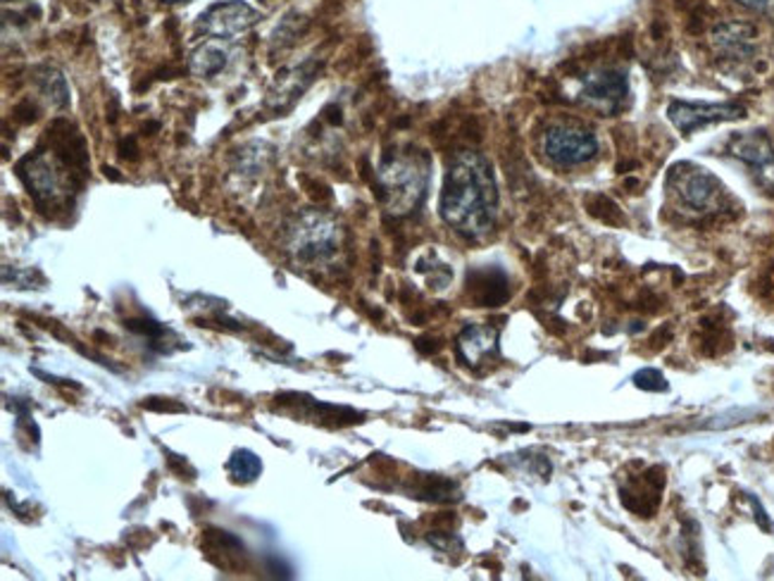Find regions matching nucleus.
Here are the masks:
<instances>
[{"instance_id": "1", "label": "nucleus", "mask_w": 774, "mask_h": 581, "mask_svg": "<svg viewBox=\"0 0 774 581\" xmlns=\"http://www.w3.org/2000/svg\"><path fill=\"white\" fill-rule=\"evenodd\" d=\"M15 172L46 217L68 215L88 179V146L74 122L58 118L48 124L41 144L17 162Z\"/></svg>"}, {"instance_id": "2", "label": "nucleus", "mask_w": 774, "mask_h": 581, "mask_svg": "<svg viewBox=\"0 0 774 581\" xmlns=\"http://www.w3.org/2000/svg\"><path fill=\"white\" fill-rule=\"evenodd\" d=\"M444 222L464 239H482L496 225L498 189L496 177L482 153L460 150L450 160L442 191Z\"/></svg>"}, {"instance_id": "3", "label": "nucleus", "mask_w": 774, "mask_h": 581, "mask_svg": "<svg viewBox=\"0 0 774 581\" xmlns=\"http://www.w3.org/2000/svg\"><path fill=\"white\" fill-rule=\"evenodd\" d=\"M430 186V158L422 150L386 153L377 172V198L389 213L403 217L415 213Z\"/></svg>"}, {"instance_id": "4", "label": "nucleus", "mask_w": 774, "mask_h": 581, "mask_svg": "<svg viewBox=\"0 0 774 581\" xmlns=\"http://www.w3.org/2000/svg\"><path fill=\"white\" fill-rule=\"evenodd\" d=\"M341 231L331 217L322 213H303L287 229V251L295 263L319 265L339 253Z\"/></svg>"}, {"instance_id": "5", "label": "nucleus", "mask_w": 774, "mask_h": 581, "mask_svg": "<svg viewBox=\"0 0 774 581\" xmlns=\"http://www.w3.org/2000/svg\"><path fill=\"white\" fill-rule=\"evenodd\" d=\"M669 186L677 191L679 201L696 213H713L725 203V186L719 179L689 162H679L669 170Z\"/></svg>"}, {"instance_id": "6", "label": "nucleus", "mask_w": 774, "mask_h": 581, "mask_svg": "<svg viewBox=\"0 0 774 581\" xmlns=\"http://www.w3.org/2000/svg\"><path fill=\"white\" fill-rule=\"evenodd\" d=\"M546 158L558 167L586 165L598 155V138L593 132L577 124L551 126L544 138Z\"/></svg>"}, {"instance_id": "7", "label": "nucleus", "mask_w": 774, "mask_h": 581, "mask_svg": "<svg viewBox=\"0 0 774 581\" xmlns=\"http://www.w3.org/2000/svg\"><path fill=\"white\" fill-rule=\"evenodd\" d=\"M667 118L684 136H691L699 129L717 122H734L746 118L741 102H687L673 100L667 108Z\"/></svg>"}, {"instance_id": "8", "label": "nucleus", "mask_w": 774, "mask_h": 581, "mask_svg": "<svg viewBox=\"0 0 774 581\" xmlns=\"http://www.w3.org/2000/svg\"><path fill=\"white\" fill-rule=\"evenodd\" d=\"M729 153L753 172L760 189L774 193V146L765 132H746L731 136Z\"/></svg>"}, {"instance_id": "9", "label": "nucleus", "mask_w": 774, "mask_h": 581, "mask_svg": "<svg viewBox=\"0 0 774 581\" xmlns=\"http://www.w3.org/2000/svg\"><path fill=\"white\" fill-rule=\"evenodd\" d=\"M261 15L243 0H227V3H217L208 8L198 17V32L205 36L217 38H231L237 34L249 32L253 24H257Z\"/></svg>"}, {"instance_id": "10", "label": "nucleus", "mask_w": 774, "mask_h": 581, "mask_svg": "<svg viewBox=\"0 0 774 581\" xmlns=\"http://www.w3.org/2000/svg\"><path fill=\"white\" fill-rule=\"evenodd\" d=\"M468 295L476 307H498L510 299V279L500 267H474L468 273Z\"/></svg>"}, {"instance_id": "11", "label": "nucleus", "mask_w": 774, "mask_h": 581, "mask_svg": "<svg viewBox=\"0 0 774 581\" xmlns=\"http://www.w3.org/2000/svg\"><path fill=\"white\" fill-rule=\"evenodd\" d=\"M317 72H319V62L307 60V62L299 64V68L283 70L281 74H277V82H275L273 92H269L267 106H273L277 112L291 110L293 102L301 98V94L310 84H313Z\"/></svg>"}, {"instance_id": "12", "label": "nucleus", "mask_w": 774, "mask_h": 581, "mask_svg": "<svg viewBox=\"0 0 774 581\" xmlns=\"http://www.w3.org/2000/svg\"><path fill=\"white\" fill-rule=\"evenodd\" d=\"M458 358L468 367H480L498 355V329L492 325H468L456 341Z\"/></svg>"}, {"instance_id": "13", "label": "nucleus", "mask_w": 774, "mask_h": 581, "mask_svg": "<svg viewBox=\"0 0 774 581\" xmlns=\"http://www.w3.org/2000/svg\"><path fill=\"white\" fill-rule=\"evenodd\" d=\"M713 44L725 56L734 60H746L755 53V29L743 22L717 24L713 32Z\"/></svg>"}, {"instance_id": "14", "label": "nucleus", "mask_w": 774, "mask_h": 581, "mask_svg": "<svg viewBox=\"0 0 774 581\" xmlns=\"http://www.w3.org/2000/svg\"><path fill=\"white\" fill-rule=\"evenodd\" d=\"M627 96V76L617 70H605L593 74L584 86V98L603 106L605 110H617Z\"/></svg>"}, {"instance_id": "15", "label": "nucleus", "mask_w": 774, "mask_h": 581, "mask_svg": "<svg viewBox=\"0 0 774 581\" xmlns=\"http://www.w3.org/2000/svg\"><path fill=\"white\" fill-rule=\"evenodd\" d=\"M32 80L38 86L41 96L50 102V106L58 108V110H64L70 106V86L56 68H48V64H44V68H36L32 72Z\"/></svg>"}, {"instance_id": "16", "label": "nucleus", "mask_w": 774, "mask_h": 581, "mask_svg": "<svg viewBox=\"0 0 774 581\" xmlns=\"http://www.w3.org/2000/svg\"><path fill=\"white\" fill-rule=\"evenodd\" d=\"M229 62V53L227 48H222L219 44H203L201 48H196L191 53L189 68L196 76H205V80H210V76L219 74Z\"/></svg>"}, {"instance_id": "17", "label": "nucleus", "mask_w": 774, "mask_h": 581, "mask_svg": "<svg viewBox=\"0 0 774 581\" xmlns=\"http://www.w3.org/2000/svg\"><path fill=\"white\" fill-rule=\"evenodd\" d=\"M227 470H229L231 480H234V482L249 484V482H255L257 476H261L263 462H261V458L253 453V450L241 448V450H234V456L229 458Z\"/></svg>"}, {"instance_id": "18", "label": "nucleus", "mask_w": 774, "mask_h": 581, "mask_svg": "<svg viewBox=\"0 0 774 581\" xmlns=\"http://www.w3.org/2000/svg\"><path fill=\"white\" fill-rule=\"evenodd\" d=\"M586 208L593 217H598L601 222L605 225H613V227H619V225H625V217H622V210L617 208L615 201L608 198V196H591L586 198Z\"/></svg>"}, {"instance_id": "19", "label": "nucleus", "mask_w": 774, "mask_h": 581, "mask_svg": "<svg viewBox=\"0 0 774 581\" xmlns=\"http://www.w3.org/2000/svg\"><path fill=\"white\" fill-rule=\"evenodd\" d=\"M124 327L129 331H134V334H141V337H146L150 339L153 343H158L165 334H170L167 331V327H162L160 322H155V319H148V317H138V319H126L124 322Z\"/></svg>"}, {"instance_id": "20", "label": "nucleus", "mask_w": 774, "mask_h": 581, "mask_svg": "<svg viewBox=\"0 0 774 581\" xmlns=\"http://www.w3.org/2000/svg\"><path fill=\"white\" fill-rule=\"evenodd\" d=\"M303 17L301 15H295V12H291V15L283 17V22L277 27L275 32V41L279 46H291L295 44V38H299L303 34Z\"/></svg>"}, {"instance_id": "21", "label": "nucleus", "mask_w": 774, "mask_h": 581, "mask_svg": "<svg viewBox=\"0 0 774 581\" xmlns=\"http://www.w3.org/2000/svg\"><path fill=\"white\" fill-rule=\"evenodd\" d=\"M634 384L646 391H667V382L657 370H641L634 374Z\"/></svg>"}, {"instance_id": "22", "label": "nucleus", "mask_w": 774, "mask_h": 581, "mask_svg": "<svg viewBox=\"0 0 774 581\" xmlns=\"http://www.w3.org/2000/svg\"><path fill=\"white\" fill-rule=\"evenodd\" d=\"M12 114H15V120H20L22 124H32L38 118V108L34 106L32 100H22L20 106L12 110Z\"/></svg>"}, {"instance_id": "23", "label": "nucleus", "mask_w": 774, "mask_h": 581, "mask_svg": "<svg viewBox=\"0 0 774 581\" xmlns=\"http://www.w3.org/2000/svg\"><path fill=\"white\" fill-rule=\"evenodd\" d=\"M120 158L122 160H138V146H136L134 136L120 141Z\"/></svg>"}, {"instance_id": "24", "label": "nucleus", "mask_w": 774, "mask_h": 581, "mask_svg": "<svg viewBox=\"0 0 774 581\" xmlns=\"http://www.w3.org/2000/svg\"><path fill=\"white\" fill-rule=\"evenodd\" d=\"M144 408H148V410H165V412H186V408L182 403H160L158 406L153 398L146 400Z\"/></svg>"}, {"instance_id": "25", "label": "nucleus", "mask_w": 774, "mask_h": 581, "mask_svg": "<svg viewBox=\"0 0 774 581\" xmlns=\"http://www.w3.org/2000/svg\"><path fill=\"white\" fill-rule=\"evenodd\" d=\"M741 5H746L748 10H755V12H767L772 8L774 0H739Z\"/></svg>"}, {"instance_id": "26", "label": "nucleus", "mask_w": 774, "mask_h": 581, "mask_svg": "<svg viewBox=\"0 0 774 581\" xmlns=\"http://www.w3.org/2000/svg\"><path fill=\"white\" fill-rule=\"evenodd\" d=\"M162 3H186V0H162Z\"/></svg>"}]
</instances>
